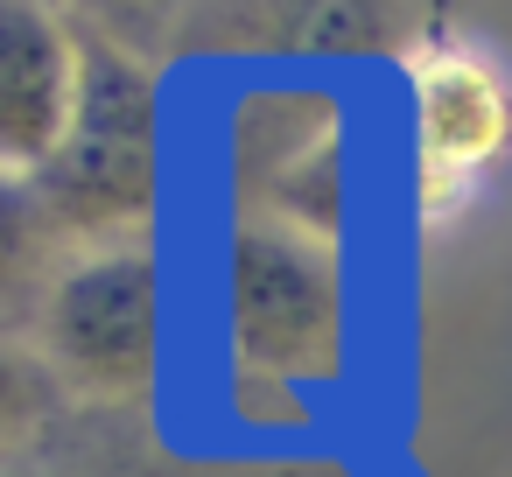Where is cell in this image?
<instances>
[{
    "mask_svg": "<svg viewBox=\"0 0 512 477\" xmlns=\"http://www.w3.org/2000/svg\"><path fill=\"white\" fill-rule=\"evenodd\" d=\"M85 92V29L57 0H8L0 15V169L15 190L43 176L64 148Z\"/></svg>",
    "mask_w": 512,
    "mask_h": 477,
    "instance_id": "obj_6",
    "label": "cell"
},
{
    "mask_svg": "<svg viewBox=\"0 0 512 477\" xmlns=\"http://www.w3.org/2000/svg\"><path fill=\"white\" fill-rule=\"evenodd\" d=\"M78 15H92L99 29H141V22H155V15H176V8H190V0H71Z\"/></svg>",
    "mask_w": 512,
    "mask_h": 477,
    "instance_id": "obj_7",
    "label": "cell"
},
{
    "mask_svg": "<svg viewBox=\"0 0 512 477\" xmlns=\"http://www.w3.org/2000/svg\"><path fill=\"white\" fill-rule=\"evenodd\" d=\"M400 92L421 225H449L512 176V57L463 22H428L400 50Z\"/></svg>",
    "mask_w": 512,
    "mask_h": 477,
    "instance_id": "obj_4",
    "label": "cell"
},
{
    "mask_svg": "<svg viewBox=\"0 0 512 477\" xmlns=\"http://www.w3.org/2000/svg\"><path fill=\"white\" fill-rule=\"evenodd\" d=\"M218 323L232 351V379L246 386H337L358 358V281L344 246L239 218L218 246Z\"/></svg>",
    "mask_w": 512,
    "mask_h": 477,
    "instance_id": "obj_1",
    "label": "cell"
},
{
    "mask_svg": "<svg viewBox=\"0 0 512 477\" xmlns=\"http://www.w3.org/2000/svg\"><path fill=\"white\" fill-rule=\"evenodd\" d=\"M232 169L246 183V218H274L344 246L351 232V127L323 92H267L232 127Z\"/></svg>",
    "mask_w": 512,
    "mask_h": 477,
    "instance_id": "obj_5",
    "label": "cell"
},
{
    "mask_svg": "<svg viewBox=\"0 0 512 477\" xmlns=\"http://www.w3.org/2000/svg\"><path fill=\"white\" fill-rule=\"evenodd\" d=\"M71 246L148 239L162 211V78L120 36H85V92L64 148L22 190Z\"/></svg>",
    "mask_w": 512,
    "mask_h": 477,
    "instance_id": "obj_2",
    "label": "cell"
},
{
    "mask_svg": "<svg viewBox=\"0 0 512 477\" xmlns=\"http://www.w3.org/2000/svg\"><path fill=\"white\" fill-rule=\"evenodd\" d=\"M162 330H169V281L155 239L71 246L36 302V358L50 386L99 414L155 400Z\"/></svg>",
    "mask_w": 512,
    "mask_h": 477,
    "instance_id": "obj_3",
    "label": "cell"
}]
</instances>
